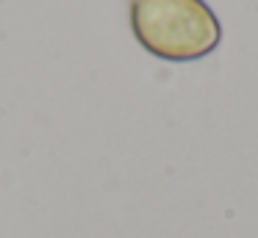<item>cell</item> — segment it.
Listing matches in <instances>:
<instances>
[{
	"label": "cell",
	"instance_id": "obj_1",
	"mask_svg": "<svg viewBox=\"0 0 258 238\" xmlns=\"http://www.w3.org/2000/svg\"><path fill=\"white\" fill-rule=\"evenodd\" d=\"M128 20L136 42L172 64L200 61L222 42V22L206 0H131Z\"/></svg>",
	"mask_w": 258,
	"mask_h": 238
}]
</instances>
